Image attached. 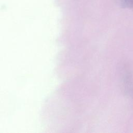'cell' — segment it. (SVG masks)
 I'll return each mask as SVG.
<instances>
[{"label":"cell","mask_w":133,"mask_h":133,"mask_svg":"<svg viewBox=\"0 0 133 133\" xmlns=\"http://www.w3.org/2000/svg\"><path fill=\"white\" fill-rule=\"evenodd\" d=\"M122 71V84L123 91L126 95L131 96L133 93V78L131 71L127 65H125Z\"/></svg>","instance_id":"obj_1"},{"label":"cell","mask_w":133,"mask_h":133,"mask_svg":"<svg viewBox=\"0 0 133 133\" xmlns=\"http://www.w3.org/2000/svg\"><path fill=\"white\" fill-rule=\"evenodd\" d=\"M118 1L122 7L133 9V0H118Z\"/></svg>","instance_id":"obj_2"}]
</instances>
